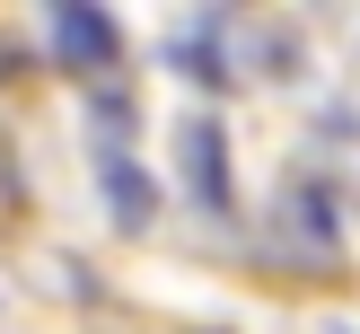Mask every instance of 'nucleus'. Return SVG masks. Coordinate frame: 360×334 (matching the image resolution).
<instances>
[{
  "mask_svg": "<svg viewBox=\"0 0 360 334\" xmlns=\"http://www.w3.org/2000/svg\"><path fill=\"white\" fill-rule=\"evenodd\" d=\"M53 53H62V70H115L123 35L105 9H88V0H53Z\"/></svg>",
  "mask_w": 360,
  "mask_h": 334,
  "instance_id": "nucleus-1",
  "label": "nucleus"
},
{
  "mask_svg": "<svg viewBox=\"0 0 360 334\" xmlns=\"http://www.w3.org/2000/svg\"><path fill=\"white\" fill-rule=\"evenodd\" d=\"M176 158H185L193 203H202V211H229V141H220V123H211V115H193L185 132H176Z\"/></svg>",
  "mask_w": 360,
  "mask_h": 334,
  "instance_id": "nucleus-2",
  "label": "nucleus"
},
{
  "mask_svg": "<svg viewBox=\"0 0 360 334\" xmlns=\"http://www.w3.org/2000/svg\"><path fill=\"white\" fill-rule=\"evenodd\" d=\"M97 176H105V203H115V220H123V229H150V220H158V185L141 176V158H132V150H105V158H97Z\"/></svg>",
  "mask_w": 360,
  "mask_h": 334,
  "instance_id": "nucleus-3",
  "label": "nucleus"
},
{
  "mask_svg": "<svg viewBox=\"0 0 360 334\" xmlns=\"http://www.w3.org/2000/svg\"><path fill=\"white\" fill-rule=\"evenodd\" d=\"M290 229L316 255H334V238H343V229H334V193H290Z\"/></svg>",
  "mask_w": 360,
  "mask_h": 334,
  "instance_id": "nucleus-4",
  "label": "nucleus"
},
{
  "mask_svg": "<svg viewBox=\"0 0 360 334\" xmlns=\"http://www.w3.org/2000/svg\"><path fill=\"white\" fill-rule=\"evenodd\" d=\"M334 334H343V326H334Z\"/></svg>",
  "mask_w": 360,
  "mask_h": 334,
  "instance_id": "nucleus-5",
  "label": "nucleus"
}]
</instances>
